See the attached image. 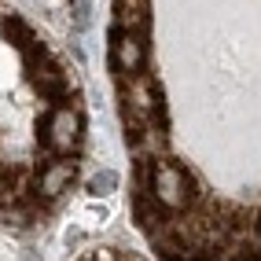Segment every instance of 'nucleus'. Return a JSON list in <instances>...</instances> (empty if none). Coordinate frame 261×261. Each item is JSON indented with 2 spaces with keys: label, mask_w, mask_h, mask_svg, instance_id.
Instances as JSON below:
<instances>
[{
  "label": "nucleus",
  "mask_w": 261,
  "mask_h": 261,
  "mask_svg": "<svg viewBox=\"0 0 261 261\" xmlns=\"http://www.w3.org/2000/svg\"><path fill=\"white\" fill-rule=\"evenodd\" d=\"M147 191L166 210H184L191 202V177L173 162H154L147 169Z\"/></svg>",
  "instance_id": "obj_1"
},
{
  "label": "nucleus",
  "mask_w": 261,
  "mask_h": 261,
  "mask_svg": "<svg viewBox=\"0 0 261 261\" xmlns=\"http://www.w3.org/2000/svg\"><path fill=\"white\" fill-rule=\"evenodd\" d=\"M144 59H147V51H144V37H140V33L129 30V26H114V33H111V66H114V74L118 77L140 74Z\"/></svg>",
  "instance_id": "obj_2"
},
{
  "label": "nucleus",
  "mask_w": 261,
  "mask_h": 261,
  "mask_svg": "<svg viewBox=\"0 0 261 261\" xmlns=\"http://www.w3.org/2000/svg\"><path fill=\"white\" fill-rule=\"evenodd\" d=\"M44 144L56 154H70L81 144V118L74 107H56L44 118Z\"/></svg>",
  "instance_id": "obj_3"
},
{
  "label": "nucleus",
  "mask_w": 261,
  "mask_h": 261,
  "mask_svg": "<svg viewBox=\"0 0 261 261\" xmlns=\"http://www.w3.org/2000/svg\"><path fill=\"white\" fill-rule=\"evenodd\" d=\"M26 66H30L33 85H37L44 96H63V92H66V74L56 66V59H51L41 44H33V48L26 51Z\"/></svg>",
  "instance_id": "obj_4"
},
{
  "label": "nucleus",
  "mask_w": 261,
  "mask_h": 261,
  "mask_svg": "<svg viewBox=\"0 0 261 261\" xmlns=\"http://www.w3.org/2000/svg\"><path fill=\"white\" fill-rule=\"evenodd\" d=\"M121 99H125V114L133 118H151L159 111V92H154V85L144 81V77H129V85L121 89Z\"/></svg>",
  "instance_id": "obj_5"
},
{
  "label": "nucleus",
  "mask_w": 261,
  "mask_h": 261,
  "mask_svg": "<svg viewBox=\"0 0 261 261\" xmlns=\"http://www.w3.org/2000/svg\"><path fill=\"white\" fill-rule=\"evenodd\" d=\"M74 184V162H48L37 177V191L44 199H59Z\"/></svg>",
  "instance_id": "obj_6"
},
{
  "label": "nucleus",
  "mask_w": 261,
  "mask_h": 261,
  "mask_svg": "<svg viewBox=\"0 0 261 261\" xmlns=\"http://www.w3.org/2000/svg\"><path fill=\"white\" fill-rule=\"evenodd\" d=\"M0 33L11 41V44H19L22 51H30L33 44H37V37H33V30L19 19V15H4V22H0Z\"/></svg>",
  "instance_id": "obj_7"
},
{
  "label": "nucleus",
  "mask_w": 261,
  "mask_h": 261,
  "mask_svg": "<svg viewBox=\"0 0 261 261\" xmlns=\"http://www.w3.org/2000/svg\"><path fill=\"white\" fill-rule=\"evenodd\" d=\"M118 188V173L114 169H99L89 177V184H85V191H89L92 199H103V195H111V191Z\"/></svg>",
  "instance_id": "obj_8"
},
{
  "label": "nucleus",
  "mask_w": 261,
  "mask_h": 261,
  "mask_svg": "<svg viewBox=\"0 0 261 261\" xmlns=\"http://www.w3.org/2000/svg\"><path fill=\"white\" fill-rule=\"evenodd\" d=\"M0 224H8V228H22V224H30V210L26 206H0Z\"/></svg>",
  "instance_id": "obj_9"
},
{
  "label": "nucleus",
  "mask_w": 261,
  "mask_h": 261,
  "mask_svg": "<svg viewBox=\"0 0 261 261\" xmlns=\"http://www.w3.org/2000/svg\"><path fill=\"white\" fill-rule=\"evenodd\" d=\"M70 22L77 33L89 26V0H70Z\"/></svg>",
  "instance_id": "obj_10"
},
{
  "label": "nucleus",
  "mask_w": 261,
  "mask_h": 261,
  "mask_svg": "<svg viewBox=\"0 0 261 261\" xmlns=\"http://www.w3.org/2000/svg\"><path fill=\"white\" fill-rule=\"evenodd\" d=\"M254 250L261 254V224H257V228H254Z\"/></svg>",
  "instance_id": "obj_11"
}]
</instances>
